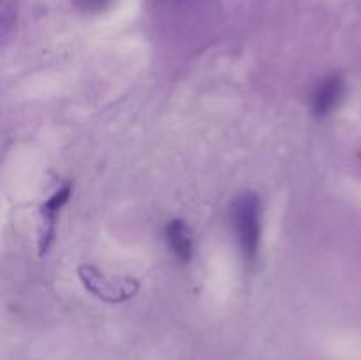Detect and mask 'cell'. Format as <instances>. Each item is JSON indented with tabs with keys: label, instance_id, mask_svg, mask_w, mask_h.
<instances>
[{
	"label": "cell",
	"instance_id": "7a4b0ae2",
	"mask_svg": "<svg viewBox=\"0 0 361 360\" xmlns=\"http://www.w3.org/2000/svg\"><path fill=\"white\" fill-rule=\"evenodd\" d=\"M80 277L85 288L94 293L106 302H123L137 292L140 284L134 279H120V281H108L97 268L85 265L80 268Z\"/></svg>",
	"mask_w": 361,
	"mask_h": 360
},
{
	"label": "cell",
	"instance_id": "3957f363",
	"mask_svg": "<svg viewBox=\"0 0 361 360\" xmlns=\"http://www.w3.org/2000/svg\"><path fill=\"white\" fill-rule=\"evenodd\" d=\"M345 95V81L341 74H330L319 81L310 97V109L316 116H328L341 106Z\"/></svg>",
	"mask_w": 361,
	"mask_h": 360
},
{
	"label": "cell",
	"instance_id": "8992f818",
	"mask_svg": "<svg viewBox=\"0 0 361 360\" xmlns=\"http://www.w3.org/2000/svg\"><path fill=\"white\" fill-rule=\"evenodd\" d=\"M73 2L78 9L85 11V13H99V11L106 9L111 0H73Z\"/></svg>",
	"mask_w": 361,
	"mask_h": 360
},
{
	"label": "cell",
	"instance_id": "277c9868",
	"mask_svg": "<svg viewBox=\"0 0 361 360\" xmlns=\"http://www.w3.org/2000/svg\"><path fill=\"white\" fill-rule=\"evenodd\" d=\"M69 198L71 187L62 186L46 200L44 205H41V232H39V253L41 254H44L48 247L51 246L56 219H59V214L62 212L63 205L69 201Z\"/></svg>",
	"mask_w": 361,
	"mask_h": 360
},
{
	"label": "cell",
	"instance_id": "6da1fadb",
	"mask_svg": "<svg viewBox=\"0 0 361 360\" xmlns=\"http://www.w3.org/2000/svg\"><path fill=\"white\" fill-rule=\"evenodd\" d=\"M263 208L256 193H242L231 203V224L236 244L247 265L256 263L261 246Z\"/></svg>",
	"mask_w": 361,
	"mask_h": 360
},
{
	"label": "cell",
	"instance_id": "5b68a950",
	"mask_svg": "<svg viewBox=\"0 0 361 360\" xmlns=\"http://www.w3.org/2000/svg\"><path fill=\"white\" fill-rule=\"evenodd\" d=\"M164 236L173 256L178 261H182V263H189L194 254L192 233H190L189 226L183 221H180V219H173V221L166 224Z\"/></svg>",
	"mask_w": 361,
	"mask_h": 360
}]
</instances>
